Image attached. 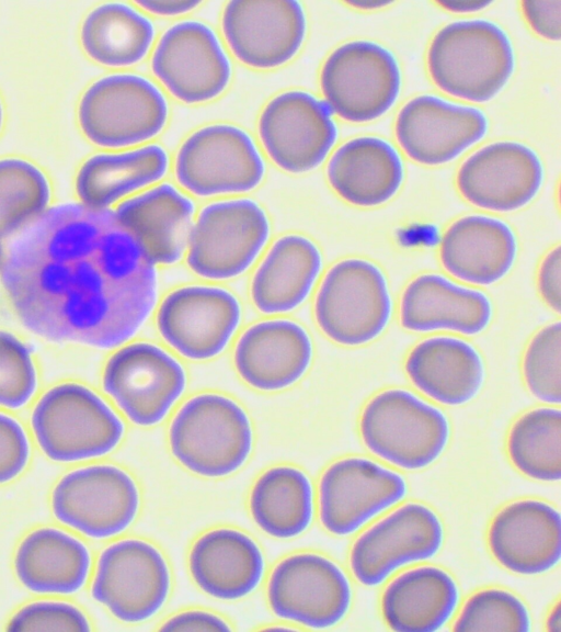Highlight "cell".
<instances>
[{
	"instance_id": "6da1fadb",
	"label": "cell",
	"mask_w": 561,
	"mask_h": 632,
	"mask_svg": "<svg viewBox=\"0 0 561 632\" xmlns=\"http://www.w3.org/2000/svg\"><path fill=\"white\" fill-rule=\"evenodd\" d=\"M154 266L113 210L64 204L14 240L1 280L34 335L111 349L131 338L156 305Z\"/></svg>"
},
{
	"instance_id": "7a4b0ae2",
	"label": "cell",
	"mask_w": 561,
	"mask_h": 632,
	"mask_svg": "<svg viewBox=\"0 0 561 632\" xmlns=\"http://www.w3.org/2000/svg\"><path fill=\"white\" fill-rule=\"evenodd\" d=\"M433 82L445 93L486 102L507 83L515 56L507 34L485 20L457 21L433 37L427 52Z\"/></svg>"
},
{
	"instance_id": "3957f363",
	"label": "cell",
	"mask_w": 561,
	"mask_h": 632,
	"mask_svg": "<svg viewBox=\"0 0 561 632\" xmlns=\"http://www.w3.org/2000/svg\"><path fill=\"white\" fill-rule=\"evenodd\" d=\"M31 427L43 453L55 462H79L112 452L125 426L94 391L76 382L57 384L35 404Z\"/></svg>"
},
{
	"instance_id": "277c9868",
	"label": "cell",
	"mask_w": 561,
	"mask_h": 632,
	"mask_svg": "<svg viewBox=\"0 0 561 632\" xmlns=\"http://www.w3.org/2000/svg\"><path fill=\"white\" fill-rule=\"evenodd\" d=\"M173 456L188 471L204 477H224L249 459L253 430L245 410L233 399L215 393L185 402L169 429Z\"/></svg>"
},
{
	"instance_id": "5b68a950",
	"label": "cell",
	"mask_w": 561,
	"mask_h": 632,
	"mask_svg": "<svg viewBox=\"0 0 561 632\" xmlns=\"http://www.w3.org/2000/svg\"><path fill=\"white\" fill-rule=\"evenodd\" d=\"M169 115L162 90L147 77L129 72L110 74L92 82L77 111L85 138L106 149L151 140L164 129Z\"/></svg>"
},
{
	"instance_id": "8992f818",
	"label": "cell",
	"mask_w": 561,
	"mask_h": 632,
	"mask_svg": "<svg viewBox=\"0 0 561 632\" xmlns=\"http://www.w3.org/2000/svg\"><path fill=\"white\" fill-rule=\"evenodd\" d=\"M359 432L367 449L407 471L432 465L445 451L449 422L437 407L402 388L375 395L364 407Z\"/></svg>"
},
{
	"instance_id": "52a82bcc",
	"label": "cell",
	"mask_w": 561,
	"mask_h": 632,
	"mask_svg": "<svg viewBox=\"0 0 561 632\" xmlns=\"http://www.w3.org/2000/svg\"><path fill=\"white\" fill-rule=\"evenodd\" d=\"M266 165L252 136L230 123H213L191 133L175 155L174 174L187 192L201 196L256 189Z\"/></svg>"
},
{
	"instance_id": "ba28073f",
	"label": "cell",
	"mask_w": 561,
	"mask_h": 632,
	"mask_svg": "<svg viewBox=\"0 0 561 632\" xmlns=\"http://www.w3.org/2000/svg\"><path fill=\"white\" fill-rule=\"evenodd\" d=\"M392 302L387 279L375 263L350 258L325 273L314 301L319 328L342 346H362L387 327Z\"/></svg>"
},
{
	"instance_id": "9c48e42d",
	"label": "cell",
	"mask_w": 561,
	"mask_h": 632,
	"mask_svg": "<svg viewBox=\"0 0 561 632\" xmlns=\"http://www.w3.org/2000/svg\"><path fill=\"white\" fill-rule=\"evenodd\" d=\"M270 234L268 216L256 201L240 198L209 203L192 227L187 266L204 279L236 278L255 261Z\"/></svg>"
},
{
	"instance_id": "30bf717a",
	"label": "cell",
	"mask_w": 561,
	"mask_h": 632,
	"mask_svg": "<svg viewBox=\"0 0 561 632\" xmlns=\"http://www.w3.org/2000/svg\"><path fill=\"white\" fill-rule=\"evenodd\" d=\"M320 86L331 112L347 122L367 123L382 116L397 101L401 72L383 46L353 41L327 57Z\"/></svg>"
},
{
	"instance_id": "8fae6325",
	"label": "cell",
	"mask_w": 561,
	"mask_h": 632,
	"mask_svg": "<svg viewBox=\"0 0 561 632\" xmlns=\"http://www.w3.org/2000/svg\"><path fill=\"white\" fill-rule=\"evenodd\" d=\"M139 508L140 493L135 479L112 464L76 469L59 479L51 494L56 519L92 539L124 532Z\"/></svg>"
},
{
	"instance_id": "7c38bea8",
	"label": "cell",
	"mask_w": 561,
	"mask_h": 632,
	"mask_svg": "<svg viewBox=\"0 0 561 632\" xmlns=\"http://www.w3.org/2000/svg\"><path fill=\"white\" fill-rule=\"evenodd\" d=\"M171 573L162 553L139 539L119 540L99 556L91 595L116 619L139 623L164 606Z\"/></svg>"
},
{
	"instance_id": "4fadbf2b",
	"label": "cell",
	"mask_w": 561,
	"mask_h": 632,
	"mask_svg": "<svg viewBox=\"0 0 561 632\" xmlns=\"http://www.w3.org/2000/svg\"><path fill=\"white\" fill-rule=\"evenodd\" d=\"M151 70L164 89L186 104H202L225 92L232 64L216 32L196 20L164 31L151 57Z\"/></svg>"
},
{
	"instance_id": "5bb4252c",
	"label": "cell",
	"mask_w": 561,
	"mask_h": 632,
	"mask_svg": "<svg viewBox=\"0 0 561 632\" xmlns=\"http://www.w3.org/2000/svg\"><path fill=\"white\" fill-rule=\"evenodd\" d=\"M104 392L135 425L162 421L186 387L182 364L169 352L147 341L128 343L106 361Z\"/></svg>"
},
{
	"instance_id": "9a60e30c",
	"label": "cell",
	"mask_w": 561,
	"mask_h": 632,
	"mask_svg": "<svg viewBox=\"0 0 561 632\" xmlns=\"http://www.w3.org/2000/svg\"><path fill=\"white\" fill-rule=\"evenodd\" d=\"M444 543L437 514L421 503H407L366 529L354 542L350 566L364 586L381 585L399 568L431 560Z\"/></svg>"
},
{
	"instance_id": "2e32d148",
	"label": "cell",
	"mask_w": 561,
	"mask_h": 632,
	"mask_svg": "<svg viewBox=\"0 0 561 632\" xmlns=\"http://www.w3.org/2000/svg\"><path fill=\"white\" fill-rule=\"evenodd\" d=\"M272 611L308 628L340 623L352 605V586L344 571L318 553H296L282 560L267 584Z\"/></svg>"
},
{
	"instance_id": "e0dca14e",
	"label": "cell",
	"mask_w": 561,
	"mask_h": 632,
	"mask_svg": "<svg viewBox=\"0 0 561 632\" xmlns=\"http://www.w3.org/2000/svg\"><path fill=\"white\" fill-rule=\"evenodd\" d=\"M257 127L268 158L279 169L295 174L321 165L337 138L328 104L298 89L273 97L264 105Z\"/></svg>"
},
{
	"instance_id": "ac0fdd59",
	"label": "cell",
	"mask_w": 561,
	"mask_h": 632,
	"mask_svg": "<svg viewBox=\"0 0 561 632\" xmlns=\"http://www.w3.org/2000/svg\"><path fill=\"white\" fill-rule=\"evenodd\" d=\"M407 493V482L398 472L364 456L343 458L320 478V521L331 534L346 537L399 504Z\"/></svg>"
},
{
	"instance_id": "d6986e66",
	"label": "cell",
	"mask_w": 561,
	"mask_h": 632,
	"mask_svg": "<svg viewBox=\"0 0 561 632\" xmlns=\"http://www.w3.org/2000/svg\"><path fill=\"white\" fill-rule=\"evenodd\" d=\"M307 15L295 0H234L222 11L221 30L232 54L253 69L289 63L307 36Z\"/></svg>"
},
{
	"instance_id": "ffe728a7",
	"label": "cell",
	"mask_w": 561,
	"mask_h": 632,
	"mask_svg": "<svg viewBox=\"0 0 561 632\" xmlns=\"http://www.w3.org/2000/svg\"><path fill=\"white\" fill-rule=\"evenodd\" d=\"M241 321V305L229 291L187 285L170 292L157 312L163 340L184 358L203 361L220 354Z\"/></svg>"
},
{
	"instance_id": "44dd1931",
	"label": "cell",
	"mask_w": 561,
	"mask_h": 632,
	"mask_svg": "<svg viewBox=\"0 0 561 632\" xmlns=\"http://www.w3.org/2000/svg\"><path fill=\"white\" fill-rule=\"evenodd\" d=\"M542 180V163L531 148L517 142H496L465 160L457 173V188L474 206L512 212L536 196Z\"/></svg>"
},
{
	"instance_id": "7402d4cb",
	"label": "cell",
	"mask_w": 561,
	"mask_h": 632,
	"mask_svg": "<svg viewBox=\"0 0 561 632\" xmlns=\"http://www.w3.org/2000/svg\"><path fill=\"white\" fill-rule=\"evenodd\" d=\"M394 131L400 147L412 160L437 166L478 143L488 131V120L477 108L425 94L400 110Z\"/></svg>"
},
{
	"instance_id": "603a6c76",
	"label": "cell",
	"mask_w": 561,
	"mask_h": 632,
	"mask_svg": "<svg viewBox=\"0 0 561 632\" xmlns=\"http://www.w3.org/2000/svg\"><path fill=\"white\" fill-rule=\"evenodd\" d=\"M488 544L494 558L519 575H539L561 558V517L558 509L538 499H520L493 518Z\"/></svg>"
},
{
	"instance_id": "cb8c5ba5",
	"label": "cell",
	"mask_w": 561,
	"mask_h": 632,
	"mask_svg": "<svg viewBox=\"0 0 561 632\" xmlns=\"http://www.w3.org/2000/svg\"><path fill=\"white\" fill-rule=\"evenodd\" d=\"M307 330L289 319H268L250 326L237 341L233 361L253 388L274 392L298 382L312 360Z\"/></svg>"
},
{
	"instance_id": "d4e9b609",
	"label": "cell",
	"mask_w": 561,
	"mask_h": 632,
	"mask_svg": "<svg viewBox=\"0 0 561 632\" xmlns=\"http://www.w3.org/2000/svg\"><path fill=\"white\" fill-rule=\"evenodd\" d=\"M114 212L154 264L176 263L185 253L195 205L173 184L153 185L124 200Z\"/></svg>"
},
{
	"instance_id": "484cf974",
	"label": "cell",
	"mask_w": 561,
	"mask_h": 632,
	"mask_svg": "<svg viewBox=\"0 0 561 632\" xmlns=\"http://www.w3.org/2000/svg\"><path fill=\"white\" fill-rule=\"evenodd\" d=\"M491 318L492 304L483 292L460 286L437 273L416 276L400 302V323L414 332L451 330L478 335Z\"/></svg>"
},
{
	"instance_id": "4316f807",
	"label": "cell",
	"mask_w": 561,
	"mask_h": 632,
	"mask_svg": "<svg viewBox=\"0 0 561 632\" xmlns=\"http://www.w3.org/2000/svg\"><path fill=\"white\" fill-rule=\"evenodd\" d=\"M196 585L220 600H238L260 585L265 568L256 542L232 528H217L201 535L188 555Z\"/></svg>"
},
{
	"instance_id": "83f0119b",
	"label": "cell",
	"mask_w": 561,
	"mask_h": 632,
	"mask_svg": "<svg viewBox=\"0 0 561 632\" xmlns=\"http://www.w3.org/2000/svg\"><path fill=\"white\" fill-rule=\"evenodd\" d=\"M517 255V241L504 222L483 215H469L454 222L439 248L444 269L458 280L490 285L503 279Z\"/></svg>"
},
{
	"instance_id": "f1b7e54d",
	"label": "cell",
	"mask_w": 561,
	"mask_h": 632,
	"mask_svg": "<svg viewBox=\"0 0 561 632\" xmlns=\"http://www.w3.org/2000/svg\"><path fill=\"white\" fill-rule=\"evenodd\" d=\"M405 372L420 392L448 406L470 402L484 381L483 361L476 348L447 336L417 343L407 358Z\"/></svg>"
},
{
	"instance_id": "f546056e",
	"label": "cell",
	"mask_w": 561,
	"mask_h": 632,
	"mask_svg": "<svg viewBox=\"0 0 561 632\" xmlns=\"http://www.w3.org/2000/svg\"><path fill=\"white\" fill-rule=\"evenodd\" d=\"M459 600L458 585L447 571L423 565L389 582L381 596V614L391 630L434 632L450 621Z\"/></svg>"
},
{
	"instance_id": "4dcf8cb0",
	"label": "cell",
	"mask_w": 561,
	"mask_h": 632,
	"mask_svg": "<svg viewBox=\"0 0 561 632\" xmlns=\"http://www.w3.org/2000/svg\"><path fill=\"white\" fill-rule=\"evenodd\" d=\"M403 163L388 142L373 136L340 146L327 166L331 188L346 202L362 207L388 202L403 181Z\"/></svg>"
},
{
	"instance_id": "1f68e13d",
	"label": "cell",
	"mask_w": 561,
	"mask_h": 632,
	"mask_svg": "<svg viewBox=\"0 0 561 632\" xmlns=\"http://www.w3.org/2000/svg\"><path fill=\"white\" fill-rule=\"evenodd\" d=\"M170 158L158 144L99 153L79 167L75 190L81 204L108 208L123 198L159 182L168 172Z\"/></svg>"
},
{
	"instance_id": "d6a6232c",
	"label": "cell",
	"mask_w": 561,
	"mask_h": 632,
	"mask_svg": "<svg viewBox=\"0 0 561 632\" xmlns=\"http://www.w3.org/2000/svg\"><path fill=\"white\" fill-rule=\"evenodd\" d=\"M90 568L91 554L84 543L53 527L28 533L14 557L20 583L36 594H75L84 586Z\"/></svg>"
},
{
	"instance_id": "836d02e7",
	"label": "cell",
	"mask_w": 561,
	"mask_h": 632,
	"mask_svg": "<svg viewBox=\"0 0 561 632\" xmlns=\"http://www.w3.org/2000/svg\"><path fill=\"white\" fill-rule=\"evenodd\" d=\"M322 269L318 246L308 237L288 234L271 246L251 282V297L264 314L298 307L311 292Z\"/></svg>"
},
{
	"instance_id": "e575fe53",
	"label": "cell",
	"mask_w": 561,
	"mask_h": 632,
	"mask_svg": "<svg viewBox=\"0 0 561 632\" xmlns=\"http://www.w3.org/2000/svg\"><path fill=\"white\" fill-rule=\"evenodd\" d=\"M156 37L153 22L135 5L105 2L92 9L80 29L85 54L96 64L125 68L140 63Z\"/></svg>"
},
{
	"instance_id": "d590c367",
	"label": "cell",
	"mask_w": 561,
	"mask_h": 632,
	"mask_svg": "<svg viewBox=\"0 0 561 632\" xmlns=\"http://www.w3.org/2000/svg\"><path fill=\"white\" fill-rule=\"evenodd\" d=\"M313 488L301 470L277 465L264 472L250 494L253 520L266 534L291 539L304 533L313 518Z\"/></svg>"
},
{
	"instance_id": "8d00e7d4",
	"label": "cell",
	"mask_w": 561,
	"mask_h": 632,
	"mask_svg": "<svg viewBox=\"0 0 561 632\" xmlns=\"http://www.w3.org/2000/svg\"><path fill=\"white\" fill-rule=\"evenodd\" d=\"M507 452L522 474L540 482H559L561 410L540 407L520 416L510 430Z\"/></svg>"
},
{
	"instance_id": "74e56055",
	"label": "cell",
	"mask_w": 561,
	"mask_h": 632,
	"mask_svg": "<svg viewBox=\"0 0 561 632\" xmlns=\"http://www.w3.org/2000/svg\"><path fill=\"white\" fill-rule=\"evenodd\" d=\"M50 182L35 163L19 157L0 158V234L11 235L47 211Z\"/></svg>"
},
{
	"instance_id": "f35d334b",
	"label": "cell",
	"mask_w": 561,
	"mask_h": 632,
	"mask_svg": "<svg viewBox=\"0 0 561 632\" xmlns=\"http://www.w3.org/2000/svg\"><path fill=\"white\" fill-rule=\"evenodd\" d=\"M531 628L523 600L502 588H485L471 595L455 620V631H518Z\"/></svg>"
},
{
	"instance_id": "ab89813d",
	"label": "cell",
	"mask_w": 561,
	"mask_h": 632,
	"mask_svg": "<svg viewBox=\"0 0 561 632\" xmlns=\"http://www.w3.org/2000/svg\"><path fill=\"white\" fill-rule=\"evenodd\" d=\"M561 323L541 329L527 347L523 373L529 392L547 404L561 403Z\"/></svg>"
},
{
	"instance_id": "60d3db41",
	"label": "cell",
	"mask_w": 561,
	"mask_h": 632,
	"mask_svg": "<svg viewBox=\"0 0 561 632\" xmlns=\"http://www.w3.org/2000/svg\"><path fill=\"white\" fill-rule=\"evenodd\" d=\"M36 388L37 371L32 351L14 334L0 329V407H23Z\"/></svg>"
},
{
	"instance_id": "b9f144b4",
	"label": "cell",
	"mask_w": 561,
	"mask_h": 632,
	"mask_svg": "<svg viewBox=\"0 0 561 632\" xmlns=\"http://www.w3.org/2000/svg\"><path fill=\"white\" fill-rule=\"evenodd\" d=\"M9 631H90V622L76 606L64 601H35L16 611Z\"/></svg>"
},
{
	"instance_id": "7bdbcfd3",
	"label": "cell",
	"mask_w": 561,
	"mask_h": 632,
	"mask_svg": "<svg viewBox=\"0 0 561 632\" xmlns=\"http://www.w3.org/2000/svg\"><path fill=\"white\" fill-rule=\"evenodd\" d=\"M31 455L27 435L13 417L0 413V484L18 477Z\"/></svg>"
},
{
	"instance_id": "ee69618b",
	"label": "cell",
	"mask_w": 561,
	"mask_h": 632,
	"mask_svg": "<svg viewBox=\"0 0 561 632\" xmlns=\"http://www.w3.org/2000/svg\"><path fill=\"white\" fill-rule=\"evenodd\" d=\"M522 10L529 26L541 37L560 40L561 1H523Z\"/></svg>"
},
{
	"instance_id": "f6af8a7d",
	"label": "cell",
	"mask_w": 561,
	"mask_h": 632,
	"mask_svg": "<svg viewBox=\"0 0 561 632\" xmlns=\"http://www.w3.org/2000/svg\"><path fill=\"white\" fill-rule=\"evenodd\" d=\"M538 286L547 304L557 313H560L561 252L559 246L552 249L542 260L538 273Z\"/></svg>"
},
{
	"instance_id": "bcb514c9",
	"label": "cell",
	"mask_w": 561,
	"mask_h": 632,
	"mask_svg": "<svg viewBox=\"0 0 561 632\" xmlns=\"http://www.w3.org/2000/svg\"><path fill=\"white\" fill-rule=\"evenodd\" d=\"M160 630L163 631H230L231 628L220 617L201 610H191L169 618Z\"/></svg>"
},
{
	"instance_id": "7dc6e473",
	"label": "cell",
	"mask_w": 561,
	"mask_h": 632,
	"mask_svg": "<svg viewBox=\"0 0 561 632\" xmlns=\"http://www.w3.org/2000/svg\"><path fill=\"white\" fill-rule=\"evenodd\" d=\"M201 3L188 0H142L135 2V7L159 16H178L195 10Z\"/></svg>"
},
{
	"instance_id": "c3c4849f",
	"label": "cell",
	"mask_w": 561,
	"mask_h": 632,
	"mask_svg": "<svg viewBox=\"0 0 561 632\" xmlns=\"http://www.w3.org/2000/svg\"><path fill=\"white\" fill-rule=\"evenodd\" d=\"M438 5L453 12H474L480 11L488 7L490 1H472V0H444L438 1Z\"/></svg>"
},
{
	"instance_id": "681fc988",
	"label": "cell",
	"mask_w": 561,
	"mask_h": 632,
	"mask_svg": "<svg viewBox=\"0 0 561 632\" xmlns=\"http://www.w3.org/2000/svg\"><path fill=\"white\" fill-rule=\"evenodd\" d=\"M547 627L549 631H560V603L559 601L556 603V606L552 608L548 620H547Z\"/></svg>"
},
{
	"instance_id": "f907efd6",
	"label": "cell",
	"mask_w": 561,
	"mask_h": 632,
	"mask_svg": "<svg viewBox=\"0 0 561 632\" xmlns=\"http://www.w3.org/2000/svg\"><path fill=\"white\" fill-rule=\"evenodd\" d=\"M350 5L355 7V8H359V9H376V8H381L385 7L387 4H389V2L386 1H354V2H348Z\"/></svg>"
},
{
	"instance_id": "816d5d0a",
	"label": "cell",
	"mask_w": 561,
	"mask_h": 632,
	"mask_svg": "<svg viewBox=\"0 0 561 632\" xmlns=\"http://www.w3.org/2000/svg\"><path fill=\"white\" fill-rule=\"evenodd\" d=\"M3 122H4V109H3V104H2V101L0 98V133H1V129L3 127Z\"/></svg>"
},
{
	"instance_id": "f5cc1de1",
	"label": "cell",
	"mask_w": 561,
	"mask_h": 632,
	"mask_svg": "<svg viewBox=\"0 0 561 632\" xmlns=\"http://www.w3.org/2000/svg\"><path fill=\"white\" fill-rule=\"evenodd\" d=\"M3 246H2V235L0 234V267L3 263Z\"/></svg>"
}]
</instances>
